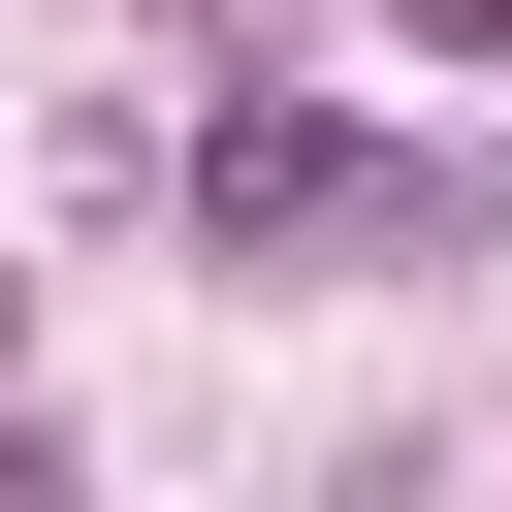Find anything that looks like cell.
I'll use <instances>...</instances> for the list:
<instances>
[{"label": "cell", "mask_w": 512, "mask_h": 512, "mask_svg": "<svg viewBox=\"0 0 512 512\" xmlns=\"http://www.w3.org/2000/svg\"><path fill=\"white\" fill-rule=\"evenodd\" d=\"M224 224H416V160L320 128V96H256V128H224Z\"/></svg>", "instance_id": "cell-1"}]
</instances>
